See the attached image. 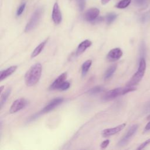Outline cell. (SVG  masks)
Segmentation results:
<instances>
[{"label": "cell", "instance_id": "obj_32", "mask_svg": "<svg viewBox=\"0 0 150 150\" xmlns=\"http://www.w3.org/2000/svg\"><path fill=\"white\" fill-rule=\"evenodd\" d=\"M4 86H1V87H0V93H2V90H3V89H4Z\"/></svg>", "mask_w": 150, "mask_h": 150}, {"label": "cell", "instance_id": "obj_24", "mask_svg": "<svg viewBox=\"0 0 150 150\" xmlns=\"http://www.w3.org/2000/svg\"><path fill=\"white\" fill-rule=\"evenodd\" d=\"M77 5L80 11H83L86 6V0H77Z\"/></svg>", "mask_w": 150, "mask_h": 150}, {"label": "cell", "instance_id": "obj_8", "mask_svg": "<svg viewBox=\"0 0 150 150\" xmlns=\"http://www.w3.org/2000/svg\"><path fill=\"white\" fill-rule=\"evenodd\" d=\"M52 18L56 25H59L62 21V15L57 2H55L52 9Z\"/></svg>", "mask_w": 150, "mask_h": 150}, {"label": "cell", "instance_id": "obj_25", "mask_svg": "<svg viewBox=\"0 0 150 150\" xmlns=\"http://www.w3.org/2000/svg\"><path fill=\"white\" fill-rule=\"evenodd\" d=\"M25 6H26V3H23V4H21V5L19 6V8H18L17 11H16V15H17L18 16L21 15V14L23 13V12L24 10H25Z\"/></svg>", "mask_w": 150, "mask_h": 150}, {"label": "cell", "instance_id": "obj_31", "mask_svg": "<svg viewBox=\"0 0 150 150\" xmlns=\"http://www.w3.org/2000/svg\"><path fill=\"white\" fill-rule=\"evenodd\" d=\"M110 1V0H101V4H102V5H105V4H107L108 2H109Z\"/></svg>", "mask_w": 150, "mask_h": 150}, {"label": "cell", "instance_id": "obj_14", "mask_svg": "<svg viewBox=\"0 0 150 150\" xmlns=\"http://www.w3.org/2000/svg\"><path fill=\"white\" fill-rule=\"evenodd\" d=\"M17 68H18L17 66H12L7 68L4 70L1 71L0 73V80L2 81L3 80L5 79L6 78L11 76L13 73L15 71Z\"/></svg>", "mask_w": 150, "mask_h": 150}, {"label": "cell", "instance_id": "obj_5", "mask_svg": "<svg viewBox=\"0 0 150 150\" xmlns=\"http://www.w3.org/2000/svg\"><path fill=\"white\" fill-rule=\"evenodd\" d=\"M138 128V125L137 124H134L132 125L129 128V129L128 130L125 135L119 141V142L117 144V145L118 146H125L126 144H127L129 142L131 138L135 134Z\"/></svg>", "mask_w": 150, "mask_h": 150}, {"label": "cell", "instance_id": "obj_15", "mask_svg": "<svg viewBox=\"0 0 150 150\" xmlns=\"http://www.w3.org/2000/svg\"><path fill=\"white\" fill-rule=\"evenodd\" d=\"M48 39H49V38L45 39L44 41L41 42L38 46H36V47L33 50V51L32 52V53L31 54V58L35 57L36 56H37L38 55H39L41 53V52L42 51V50L45 47L46 43L47 42Z\"/></svg>", "mask_w": 150, "mask_h": 150}, {"label": "cell", "instance_id": "obj_10", "mask_svg": "<svg viewBox=\"0 0 150 150\" xmlns=\"http://www.w3.org/2000/svg\"><path fill=\"white\" fill-rule=\"evenodd\" d=\"M125 125H126V124L123 123L122 124H120V125H117L113 128L105 129L102 131L101 135L103 137H110L111 135H113L116 134L117 133L119 132L121 130H122L124 128V127H125Z\"/></svg>", "mask_w": 150, "mask_h": 150}, {"label": "cell", "instance_id": "obj_19", "mask_svg": "<svg viewBox=\"0 0 150 150\" xmlns=\"http://www.w3.org/2000/svg\"><path fill=\"white\" fill-rule=\"evenodd\" d=\"M131 2V0H121L116 5L115 7L118 9H124L127 8Z\"/></svg>", "mask_w": 150, "mask_h": 150}, {"label": "cell", "instance_id": "obj_18", "mask_svg": "<svg viewBox=\"0 0 150 150\" xmlns=\"http://www.w3.org/2000/svg\"><path fill=\"white\" fill-rule=\"evenodd\" d=\"M91 64H92L91 60H87L83 63L81 66V75L83 77L85 76L86 74L88 73Z\"/></svg>", "mask_w": 150, "mask_h": 150}, {"label": "cell", "instance_id": "obj_20", "mask_svg": "<svg viewBox=\"0 0 150 150\" xmlns=\"http://www.w3.org/2000/svg\"><path fill=\"white\" fill-rule=\"evenodd\" d=\"M117 15L114 12L108 13L105 16V21L108 25L112 23L117 18Z\"/></svg>", "mask_w": 150, "mask_h": 150}, {"label": "cell", "instance_id": "obj_6", "mask_svg": "<svg viewBox=\"0 0 150 150\" xmlns=\"http://www.w3.org/2000/svg\"><path fill=\"white\" fill-rule=\"evenodd\" d=\"M28 101L25 98H18L17 100H15L12 104L9 109V112L11 114L15 113L24 108L28 105Z\"/></svg>", "mask_w": 150, "mask_h": 150}, {"label": "cell", "instance_id": "obj_29", "mask_svg": "<svg viewBox=\"0 0 150 150\" xmlns=\"http://www.w3.org/2000/svg\"><path fill=\"white\" fill-rule=\"evenodd\" d=\"M144 113H149L150 112V101L145 104L144 108Z\"/></svg>", "mask_w": 150, "mask_h": 150}, {"label": "cell", "instance_id": "obj_9", "mask_svg": "<svg viewBox=\"0 0 150 150\" xmlns=\"http://www.w3.org/2000/svg\"><path fill=\"white\" fill-rule=\"evenodd\" d=\"M100 10L97 8H91L87 10L84 15L85 20L88 22H94L98 16Z\"/></svg>", "mask_w": 150, "mask_h": 150}, {"label": "cell", "instance_id": "obj_12", "mask_svg": "<svg viewBox=\"0 0 150 150\" xmlns=\"http://www.w3.org/2000/svg\"><path fill=\"white\" fill-rule=\"evenodd\" d=\"M67 79V73L64 72L62 73L59 76L56 78L54 81L52 83V84L50 86V90H59L60 86L62 84L63 82L66 81Z\"/></svg>", "mask_w": 150, "mask_h": 150}, {"label": "cell", "instance_id": "obj_21", "mask_svg": "<svg viewBox=\"0 0 150 150\" xmlns=\"http://www.w3.org/2000/svg\"><path fill=\"white\" fill-rule=\"evenodd\" d=\"M104 91V87H103L102 86H95L90 89H89L87 91L88 93H89L90 94H97V93H101L102 91Z\"/></svg>", "mask_w": 150, "mask_h": 150}, {"label": "cell", "instance_id": "obj_17", "mask_svg": "<svg viewBox=\"0 0 150 150\" xmlns=\"http://www.w3.org/2000/svg\"><path fill=\"white\" fill-rule=\"evenodd\" d=\"M116 69H117V64H113L110 67H109L104 73V80H108L110 77H111L114 74V73H115Z\"/></svg>", "mask_w": 150, "mask_h": 150}, {"label": "cell", "instance_id": "obj_30", "mask_svg": "<svg viewBox=\"0 0 150 150\" xmlns=\"http://www.w3.org/2000/svg\"><path fill=\"white\" fill-rule=\"evenodd\" d=\"M145 131L150 130V121L146 125V126H145Z\"/></svg>", "mask_w": 150, "mask_h": 150}, {"label": "cell", "instance_id": "obj_2", "mask_svg": "<svg viewBox=\"0 0 150 150\" xmlns=\"http://www.w3.org/2000/svg\"><path fill=\"white\" fill-rule=\"evenodd\" d=\"M136 90V88L134 87H118L115 88L112 90H110L106 92L102 97V99L105 101H110L115 98L124 95L129 92L133 91Z\"/></svg>", "mask_w": 150, "mask_h": 150}, {"label": "cell", "instance_id": "obj_13", "mask_svg": "<svg viewBox=\"0 0 150 150\" xmlns=\"http://www.w3.org/2000/svg\"><path fill=\"white\" fill-rule=\"evenodd\" d=\"M91 45H92V42L88 39H86L82 41L78 45V47L75 52V55L76 56H78L81 54L83 53H84L86 50L87 48L90 47Z\"/></svg>", "mask_w": 150, "mask_h": 150}, {"label": "cell", "instance_id": "obj_27", "mask_svg": "<svg viewBox=\"0 0 150 150\" xmlns=\"http://www.w3.org/2000/svg\"><path fill=\"white\" fill-rule=\"evenodd\" d=\"M150 144V138L146 140L145 142H144L143 143H142L138 148L137 149H142L143 148H144L146 145H148V144Z\"/></svg>", "mask_w": 150, "mask_h": 150}, {"label": "cell", "instance_id": "obj_23", "mask_svg": "<svg viewBox=\"0 0 150 150\" xmlns=\"http://www.w3.org/2000/svg\"><path fill=\"white\" fill-rule=\"evenodd\" d=\"M70 83L69 81H65L60 86L59 90H61V91H64V90H66L67 89H68L70 87Z\"/></svg>", "mask_w": 150, "mask_h": 150}, {"label": "cell", "instance_id": "obj_7", "mask_svg": "<svg viewBox=\"0 0 150 150\" xmlns=\"http://www.w3.org/2000/svg\"><path fill=\"white\" fill-rule=\"evenodd\" d=\"M63 101V97H57V98H53L46 106H45L40 111L38 112L39 114L40 115V114L47 113L50 111L51 110H53L55 107H57L59 105L62 103Z\"/></svg>", "mask_w": 150, "mask_h": 150}, {"label": "cell", "instance_id": "obj_22", "mask_svg": "<svg viewBox=\"0 0 150 150\" xmlns=\"http://www.w3.org/2000/svg\"><path fill=\"white\" fill-rule=\"evenodd\" d=\"M146 54V46L144 42H142L139 47V59L141 58H145Z\"/></svg>", "mask_w": 150, "mask_h": 150}, {"label": "cell", "instance_id": "obj_28", "mask_svg": "<svg viewBox=\"0 0 150 150\" xmlns=\"http://www.w3.org/2000/svg\"><path fill=\"white\" fill-rule=\"evenodd\" d=\"M109 144H110V141L108 139H106V140H105V141H104L101 142V144L100 145V146H101V148L105 149L108 146Z\"/></svg>", "mask_w": 150, "mask_h": 150}, {"label": "cell", "instance_id": "obj_11", "mask_svg": "<svg viewBox=\"0 0 150 150\" xmlns=\"http://www.w3.org/2000/svg\"><path fill=\"white\" fill-rule=\"evenodd\" d=\"M122 51L121 49L117 47L111 49L107 55V59L110 62L117 61L122 56Z\"/></svg>", "mask_w": 150, "mask_h": 150}, {"label": "cell", "instance_id": "obj_1", "mask_svg": "<svg viewBox=\"0 0 150 150\" xmlns=\"http://www.w3.org/2000/svg\"><path fill=\"white\" fill-rule=\"evenodd\" d=\"M42 71V64L37 63L32 65L27 71L25 76V84L28 86H33L39 80Z\"/></svg>", "mask_w": 150, "mask_h": 150}, {"label": "cell", "instance_id": "obj_3", "mask_svg": "<svg viewBox=\"0 0 150 150\" xmlns=\"http://www.w3.org/2000/svg\"><path fill=\"white\" fill-rule=\"evenodd\" d=\"M146 69V62L145 58H141L139 59V67L137 71L132 76L130 80L127 83L126 86L128 87H134V86L138 84L142 77L145 72Z\"/></svg>", "mask_w": 150, "mask_h": 150}, {"label": "cell", "instance_id": "obj_4", "mask_svg": "<svg viewBox=\"0 0 150 150\" xmlns=\"http://www.w3.org/2000/svg\"><path fill=\"white\" fill-rule=\"evenodd\" d=\"M42 12H43V9L41 8H39L35 11V12L32 15L29 21H28V22L27 23L25 26V32H29L36 27V26L39 22Z\"/></svg>", "mask_w": 150, "mask_h": 150}, {"label": "cell", "instance_id": "obj_26", "mask_svg": "<svg viewBox=\"0 0 150 150\" xmlns=\"http://www.w3.org/2000/svg\"><path fill=\"white\" fill-rule=\"evenodd\" d=\"M135 4L138 6H142L144 5L146 3L147 0H134Z\"/></svg>", "mask_w": 150, "mask_h": 150}, {"label": "cell", "instance_id": "obj_16", "mask_svg": "<svg viewBox=\"0 0 150 150\" xmlns=\"http://www.w3.org/2000/svg\"><path fill=\"white\" fill-rule=\"evenodd\" d=\"M11 93V88L8 87L3 93H1V100H0V107L1 108L2 107L4 104L6 103L8 97L9 96Z\"/></svg>", "mask_w": 150, "mask_h": 150}]
</instances>
